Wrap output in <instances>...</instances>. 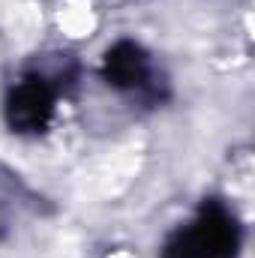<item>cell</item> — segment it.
Returning <instances> with one entry per match:
<instances>
[{
	"label": "cell",
	"mask_w": 255,
	"mask_h": 258,
	"mask_svg": "<svg viewBox=\"0 0 255 258\" xmlns=\"http://www.w3.org/2000/svg\"><path fill=\"white\" fill-rule=\"evenodd\" d=\"M9 27L18 42H30L39 33V9L33 3H15L9 12Z\"/></svg>",
	"instance_id": "cell-1"
},
{
	"label": "cell",
	"mask_w": 255,
	"mask_h": 258,
	"mask_svg": "<svg viewBox=\"0 0 255 258\" xmlns=\"http://www.w3.org/2000/svg\"><path fill=\"white\" fill-rule=\"evenodd\" d=\"M60 27L69 36H90L93 27H96V18L87 9V3H75V6L60 9Z\"/></svg>",
	"instance_id": "cell-2"
}]
</instances>
